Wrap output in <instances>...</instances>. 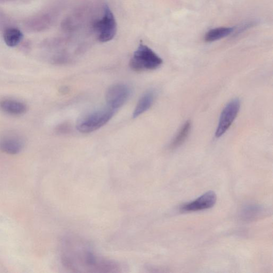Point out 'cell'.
Segmentation results:
<instances>
[{
  "label": "cell",
  "mask_w": 273,
  "mask_h": 273,
  "mask_svg": "<svg viewBox=\"0 0 273 273\" xmlns=\"http://www.w3.org/2000/svg\"><path fill=\"white\" fill-rule=\"evenodd\" d=\"M60 256L63 266L72 272H114L120 269L114 262L96 253L89 244L76 237L64 239Z\"/></svg>",
  "instance_id": "cell-1"
},
{
  "label": "cell",
  "mask_w": 273,
  "mask_h": 273,
  "mask_svg": "<svg viewBox=\"0 0 273 273\" xmlns=\"http://www.w3.org/2000/svg\"><path fill=\"white\" fill-rule=\"evenodd\" d=\"M163 60L148 46L140 44L130 60V68L136 72L154 70L162 65Z\"/></svg>",
  "instance_id": "cell-2"
},
{
  "label": "cell",
  "mask_w": 273,
  "mask_h": 273,
  "mask_svg": "<svg viewBox=\"0 0 273 273\" xmlns=\"http://www.w3.org/2000/svg\"><path fill=\"white\" fill-rule=\"evenodd\" d=\"M115 110L111 108L99 110L80 118L77 130L82 133L88 134L97 130L106 125L114 116Z\"/></svg>",
  "instance_id": "cell-3"
},
{
  "label": "cell",
  "mask_w": 273,
  "mask_h": 273,
  "mask_svg": "<svg viewBox=\"0 0 273 273\" xmlns=\"http://www.w3.org/2000/svg\"><path fill=\"white\" fill-rule=\"evenodd\" d=\"M93 28L101 42H110L116 36V22L114 13L108 4L104 6L102 18L94 22Z\"/></svg>",
  "instance_id": "cell-4"
},
{
  "label": "cell",
  "mask_w": 273,
  "mask_h": 273,
  "mask_svg": "<svg viewBox=\"0 0 273 273\" xmlns=\"http://www.w3.org/2000/svg\"><path fill=\"white\" fill-rule=\"evenodd\" d=\"M240 108V102L238 99L232 100L224 108L216 131V138H220L228 130L238 115Z\"/></svg>",
  "instance_id": "cell-5"
},
{
  "label": "cell",
  "mask_w": 273,
  "mask_h": 273,
  "mask_svg": "<svg viewBox=\"0 0 273 273\" xmlns=\"http://www.w3.org/2000/svg\"><path fill=\"white\" fill-rule=\"evenodd\" d=\"M130 94V88L126 84H118L112 86L106 94L108 106L114 110L122 107L129 98Z\"/></svg>",
  "instance_id": "cell-6"
},
{
  "label": "cell",
  "mask_w": 273,
  "mask_h": 273,
  "mask_svg": "<svg viewBox=\"0 0 273 273\" xmlns=\"http://www.w3.org/2000/svg\"><path fill=\"white\" fill-rule=\"evenodd\" d=\"M216 202V196L213 191H208L194 202L183 204L180 208L182 212L202 211L212 208Z\"/></svg>",
  "instance_id": "cell-7"
},
{
  "label": "cell",
  "mask_w": 273,
  "mask_h": 273,
  "mask_svg": "<svg viewBox=\"0 0 273 273\" xmlns=\"http://www.w3.org/2000/svg\"><path fill=\"white\" fill-rule=\"evenodd\" d=\"M24 146L22 136L14 132H8L0 138V150L8 154H18Z\"/></svg>",
  "instance_id": "cell-8"
},
{
  "label": "cell",
  "mask_w": 273,
  "mask_h": 273,
  "mask_svg": "<svg viewBox=\"0 0 273 273\" xmlns=\"http://www.w3.org/2000/svg\"><path fill=\"white\" fill-rule=\"evenodd\" d=\"M52 21L53 18L50 13L43 12L28 18L24 26L30 32H39L49 28Z\"/></svg>",
  "instance_id": "cell-9"
},
{
  "label": "cell",
  "mask_w": 273,
  "mask_h": 273,
  "mask_svg": "<svg viewBox=\"0 0 273 273\" xmlns=\"http://www.w3.org/2000/svg\"><path fill=\"white\" fill-rule=\"evenodd\" d=\"M0 110L6 114L20 116L26 113L28 108L26 104L22 102L5 98L0 101Z\"/></svg>",
  "instance_id": "cell-10"
},
{
  "label": "cell",
  "mask_w": 273,
  "mask_h": 273,
  "mask_svg": "<svg viewBox=\"0 0 273 273\" xmlns=\"http://www.w3.org/2000/svg\"><path fill=\"white\" fill-rule=\"evenodd\" d=\"M155 94L150 91L144 94L139 100L133 112V118H136L148 110L154 103Z\"/></svg>",
  "instance_id": "cell-11"
},
{
  "label": "cell",
  "mask_w": 273,
  "mask_h": 273,
  "mask_svg": "<svg viewBox=\"0 0 273 273\" xmlns=\"http://www.w3.org/2000/svg\"><path fill=\"white\" fill-rule=\"evenodd\" d=\"M234 30L235 28L230 27H220L212 29L206 34L205 41L208 42L218 41L234 34Z\"/></svg>",
  "instance_id": "cell-12"
},
{
  "label": "cell",
  "mask_w": 273,
  "mask_h": 273,
  "mask_svg": "<svg viewBox=\"0 0 273 273\" xmlns=\"http://www.w3.org/2000/svg\"><path fill=\"white\" fill-rule=\"evenodd\" d=\"M3 38L8 46L14 47L20 43L23 35L20 30L18 28L10 27L4 30Z\"/></svg>",
  "instance_id": "cell-13"
},
{
  "label": "cell",
  "mask_w": 273,
  "mask_h": 273,
  "mask_svg": "<svg viewBox=\"0 0 273 273\" xmlns=\"http://www.w3.org/2000/svg\"><path fill=\"white\" fill-rule=\"evenodd\" d=\"M190 128L191 124L190 122H187L184 124L173 140L170 144L171 148L174 149L182 146L188 138L190 132Z\"/></svg>",
  "instance_id": "cell-14"
},
{
  "label": "cell",
  "mask_w": 273,
  "mask_h": 273,
  "mask_svg": "<svg viewBox=\"0 0 273 273\" xmlns=\"http://www.w3.org/2000/svg\"><path fill=\"white\" fill-rule=\"evenodd\" d=\"M262 212V208L258 205H250L244 208L242 212L244 218L252 220L258 218Z\"/></svg>",
  "instance_id": "cell-15"
}]
</instances>
